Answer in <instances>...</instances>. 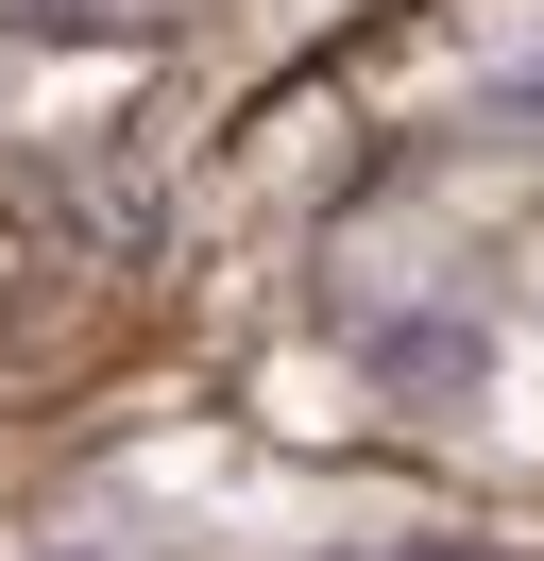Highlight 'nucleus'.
<instances>
[{
    "mask_svg": "<svg viewBox=\"0 0 544 561\" xmlns=\"http://www.w3.org/2000/svg\"><path fill=\"white\" fill-rule=\"evenodd\" d=\"M392 561H476V545H392Z\"/></svg>",
    "mask_w": 544,
    "mask_h": 561,
    "instance_id": "1",
    "label": "nucleus"
}]
</instances>
